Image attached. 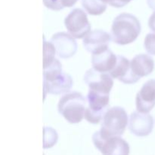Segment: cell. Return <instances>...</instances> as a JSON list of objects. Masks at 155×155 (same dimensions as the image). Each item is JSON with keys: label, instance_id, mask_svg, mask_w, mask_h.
<instances>
[{"label": "cell", "instance_id": "obj_4", "mask_svg": "<svg viewBox=\"0 0 155 155\" xmlns=\"http://www.w3.org/2000/svg\"><path fill=\"white\" fill-rule=\"evenodd\" d=\"M99 131L105 136H121L128 124V115L125 109L119 106L110 107L104 114Z\"/></svg>", "mask_w": 155, "mask_h": 155}, {"label": "cell", "instance_id": "obj_12", "mask_svg": "<svg viewBox=\"0 0 155 155\" xmlns=\"http://www.w3.org/2000/svg\"><path fill=\"white\" fill-rule=\"evenodd\" d=\"M111 39V35L107 32L95 30L91 31L83 39V45L88 52L94 54L107 49Z\"/></svg>", "mask_w": 155, "mask_h": 155}, {"label": "cell", "instance_id": "obj_8", "mask_svg": "<svg viewBox=\"0 0 155 155\" xmlns=\"http://www.w3.org/2000/svg\"><path fill=\"white\" fill-rule=\"evenodd\" d=\"M83 80L89 86V90L101 93L108 94L114 86V80L111 76L107 73H100L93 68L89 69L83 77Z\"/></svg>", "mask_w": 155, "mask_h": 155}, {"label": "cell", "instance_id": "obj_2", "mask_svg": "<svg viewBox=\"0 0 155 155\" xmlns=\"http://www.w3.org/2000/svg\"><path fill=\"white\" fill-rule=\"evenodd\" d=\"M43 69L44 90L46 93L61 95L70 92L74 84L73 79L62 71L61 63L57 58Z\"/></svg>", "mask_w": 155, "mask_h": 155}, {"label": "cell", "instance_id": "obj_6", "mask_svg": "<svg viewBox=\"0 0 155 155\" xmlns=\"http://www.w3.org/2000/svg\"><path fill=\"white\" fill-rule=\"evenodd\" d=\"M110 95L89 90L87 95L88 106L85 112V119L92 124H98L109 109Z\"/></svg>", "mask_w": 155, "mask_h": 155}, {"label": "cell", "instance_id": "obj_18", "mask_svg": "<svg viewBox=\"0 0 155 155\" xmlns=\"http://www.w3.org/2000/svg\"><path fill=\"white\" fill-rule=\"evenodd\" d=\"M58 141V133L51 127L44 128V148H50L54 146Z\"/></svg>", "mask_w": 155, "mask_h": 155}, {"label": "cell", "instance_id": "obj_21", "mask_svg": "<svg viewBox=\"0 0 155 155\" xmlns=\"http://www.w3.org/2000/svg\"><path fill=\"white\" fill-rule=\"evenodd\" d=\"M106 4L114 8H123L130 2L132 0H102Z\"/></svg>", "mask_w": 155, "mask_h": 155}, {"label": "cell", "instance_id": "obj_10", "mask_svg": "<svg viewBox=\"0 0 155 155\" xmlns=\"http://www.w3.org/2000/svg\"><path fill=\"white\" fill-rule=\"evenodd\" d=\"M154 119L149 114H142L134 111L129 120V130L132 134L138 137H145L152 133Z\"/></svg>", "mask_w": 155, "mask_h": 155}, {"label": "cell", "instance_id": "obj_24", "mask_svg": "<svg viewBox=\"0 0 155 155\" xmlns=\"http://www.w3.org/2000/svg\"><path fill=\"white\" fill-rule=\"evenodd\" d=\"M147 4L150 8L155 11V0H147Z\"/></svg>", "mask_w": 155, "mask_h": 155}, {"label": "cell", "instance_id": "obj_16", "mask_svg": "<svg viewBox=\"0 0 155 155\" xmlns=\"http://www.w3.org/2000/svg\"><path fill=\"white\" fill-rule=\"evenodd\" d=\"M82 5L90 15H101L107 9V4L102 0H81Z\"/></svg>", "mask_w": 155, "mask_h": 155}, {"label": "cell", "instance_id": "obj_22", "mask_svg": "<svg viewBox=\"0 0 155 155\" xmlns=\"http://www.w3.org/2000/svg\"><path fill=\"white\" fill-rule=\"evenodd\" d=\"M148 27L155 33V11L150 16L149 20H148Z\"/></svg>", "mask_w": 155, "mask_h": 155}, {"label": "cell", "instance_id": "obj_3", "mask_svg": "<svg viewBox=\"0 0 155 155\" xmlns=\"http://www.w3.org/2000/svg\"><path fill=\"white\" fill-rule=\"evenodd\" d=\"M86 99L81 93L73 92L64 95L58 104V110L70 124H79L85 117Z\"/></svg>", "mask_w": 155, "mask_h": 155}, {"label": "cell", "instance_id": "obj_17", "mask_svg": "<svg viewBox=\"0 0 155 155\" xmlns=\"http://www.w3.org/2000/svg\"><path fill=\"white\" fill-rule=\"evenodd\" d=\"M44 55H43V68L51 64L55 60L56 51L54 45L51 42L44 41Z\"/></svg>", "mask_w": 155, "mask_h": 155}, {"label": "cell", "instance_id": "obj_20", "mask_svg": "<svg viewBox=\"0 0 155 155\" xmlns=\"http://www.w3.org/2000/svg\"><path fill=\"white\" fill-rule=\"evenodd\" d=\"M43 4L47 8L52 11H61L64 8L61 0H43Z\"/></svg>", "mask_w": 155, "mask_h": 155}, {"label": "cell", "instance_id": "obj_11", "mask_svg": "<svg viewBox=\"0 0 155 155\" xmlns=\"http://www.w3.org/2000/svg\"><path fill=\"white\" fill-rule=\"evenodd\" d=\"M136 106L138 112L148 114L155 106V80L145 82L136 97Z\"/></svg>", "mask_w": 155, "mask_h": 155}, {"label": "cell", "instance_id": "obj_23", "mask_svg": "<svg viewBox=\"0 0 155 155\" xmlns=\"http://www.w3.org/2000/svg\"><path fill=\"white\" fill-rule=\"evenodd\" d=\"M77 1H78V0H61V2L64 8L65 7L71 8V7H73V6L75 5Z\"/></svg>", "mask_w": 155, "mask_h": 155}, {"label": "cell", "instance_id": "obj_14", "mask_svg": "<svg viewBox=\"0 0 155 155\" xmlns=\"http://www.w3.org/2000/svg\"><path fill=\"white\" fill-rule=\"evenodd\" d=\"M117 61V55L108 48L92 56V68L100 73H110L116 65Z\"/></svg>", "mask_w": 155, "mask_h": 155}, {"label": "cell", "instance_id": "obj_5", "mask_svg": "<svg viewBox=\"0 0 155 155\" xmlns=\"http://www.w3.org/2000/svg\"><path fill=\"white\" fill-rule=\"evenodd\" d=\"M92 142L102 155H130V145L121 136H110L95 132Z\"/></svg>", "mask_w": 155, "mask_h": 155}, {"label": "cell", "instance_id": "obj_13", "mask_svg": "<svg viewBox=\"0 0 155 155\" xmlns=\"http://www.w3.org/2000/svg\"><path fill=\"white\" fill-rule=\"evenodd\" d=\"M110 75L125 84H134L139 80L133 74L129 59L122 55H117V61Z\"/></svg>", "mask_w": 155, "mask_h": 155}, {"label": "cell", "instance_id": "obj_19", "mask_svg": "<svg viewBox=\"0 0 155 155\" xmlns=\"http://www.w3.org/2000/svg\"><path fill=\"white\" fill-rule=\"evenodd\" d=\"M144 47L148 54L155 55V33H148L144 41Z\"/></svg>", "mask_w": 155, "mask_h": 155}, {"label": "cell", "instance_id": "obj_15", "mask_svg": "<svg viewBox=\"0 0 155 155\" xmlns=\"http://www.w3.org/2000/svg\"><path fill=\"white\" fill-rule=\"evenodd\" d=\"M130 65L133 74L139 80L151 74L154 69V59L146 54L135 56L130 61Z\"/></svg>", "mask_w": 155, "mask_h": 155}, {"label": "cell", "instance_id": "obj_1", "mask_svg": "<svg viewBox=\"0 0 155 155\" xmlns=\"http://www.w3.org/2000/svg\"><path fill=\"white\" fill-rule=\"evenodd\" d=\"M142 30L140 21L135 15L121 13L114 19L111 38L114 43L125 45L135 42Z\"/></svg>", "mask_w": 155, "mask_h": 155}, {"label": "cell", "instance_id": "obj_9", "mask_svg": "<svg viewBox=\"0 0 155 155\" xmlns=\"http://www.w3.org/2000/svg\"><path fill=\"white\" fill-rule=\"evenodd\" d=\"M50 42L54 45L56 54L63 59H68L77 53V42L72 36L65 32H59L51 36Z\"/></svg>", "mask_w": 155, "mask_h": 155}, {"label": "cell", "instance_id": "obj_7", "mask_svg": "<svg viewBox=\"0 0 155 155\" xmlns=\"http://www.w3.org/2000/svg\"><path fill=\"white\" fill-rule=\"evenodd\" d=\"M64 26L68 33L75 39L85 38L91 32V24L86 12L81 8H74L67 15Z\"/></svg>", "mask_w": 155, "mask_h": 155}]
</instances>
